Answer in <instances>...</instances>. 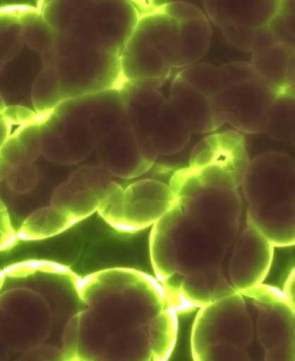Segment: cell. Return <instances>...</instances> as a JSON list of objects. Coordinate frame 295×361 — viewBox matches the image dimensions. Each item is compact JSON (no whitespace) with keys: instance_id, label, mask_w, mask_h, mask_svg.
Returning a JSON list of instances; mask_svg holds the SVG:
<instances>
[{"instance_id":"6da1fadb","label":"cell","mask_w":295,"mask_h":361,"mask_svg":"<svg viewBox=\"0 0 295 361\" xmlns=\"http://www.w3.org/2000/svg\"><path fill=\"white\" fill-rule=\"evenodd\" d=\"M80 308L68 321L71 361H168L178 337V313L152 276L109 268L82 279Z\"/></svg>"},{"instance_id":"7a4b0ae2","label":"cell","mask_w":295,"mask_h":361,"mask_svg":"<svg viewBox=\"0 0 295 361\" xmlns=\"http://www.w3.org/2000/svg\"><path fill=\"white\" fill-rule=\"evenodd\" d=\"M80 279L64 264L29 260L0 278V361H71L68 321L80 308Z\"/></svg>"},{"instance_id":"3957f363","label":"cell","mask_w":295,"mask_h":361,"mask_svg":"<svg viewBox=\"0 0 295 361\" xmlns=\"http://www.w3.org/2000/svg\"><path fill=\"white\" fill-rule=\"evenodd\" d=\"M194 361H265L255 321L237 293L199 310L191 336Z\"/></svg>"},{"instance_id":"277c9868","label":"cell","mask_w":295,"mask_h":361,"mask_svg":"<svg viewBox=\"0 0 295 361\" xmlns=\"http://www.w3.org/2000/svg\"><path fill=\"white\" fill-rule=\"evenodd\" d=\"M162 218L175 243L174 274L161 286L168 298L186 276L222 270L229 247L209 229L183 213L177 200Z\"/></svg>"},{"instance_id":"5b68a950","label":"cell","mask_w":295,"mask_h":361,"mask_svg":"<svg viewBox=\"0 0 295 361\" xmlns=\"http://www.w3.org/2000/svg\"><path fill=\"white\" fill-rule=\"evenodd\" d=\"M175 200L170 185L158 180H140L125 190L113 182L97 212L117 231L134 233L155 226Z\"/></svg>"},{"instance_id":"8992f818","label":"cell","mask_w":295,"mask_h":361,"mask_svg":"<svg viewBox=\"0 0 295 361\" xmlns=\"http://www.w3.org/2000/svg\"><path fill=\"white\" fill-rule=\"evenodd\" d=\"M281 90L260 78L226 88L209 98L215 128L227 123L241 133H263V118Z\"/></svg>"},{"instance_id":"52a82bcc","label":"cell","mask_w":295,"mask_h":361,"mask_svg":"<svg viewBox=\"0 0 295 361\" xmlns=\"http://www.w3.org/2000/svg\"><path fill=\"white\" fill-rule=\"evenodd\" d=\"M119 59L120 56L80 40L71 56H57L56 69L64 99L116 88L121 76Z\"/></svg>"},{"instance_id":"ba28073f","label":"cell","mask_w":295,"mask_h":361,"mask_svg":"<svg viewBox=\"0 0 295 361\" xmlns=\"http://www.w3.org/2000/svg\"><path fill=\"white\" fill-rule=\"evenodd\" d=\"M183 213L205 226L229 247L239 233L241 202L237 190L209 188L187 197H176Z\"/></svg>"},{"instance_id":"9c48e42d","label":"cell","mask_w":295,"mask_h":361,"mask_svg":"<svg viewBox=\"0 0 295 361\" xmlns=\"http://www.w3.org/2000/svg\"><path fill=\"white\" fill-rule=\"evenodd\" d=\"M241 187L250 206L279 200L295 201V159L279 152L255 157Z\"/></svg>"},{"instance_id":"30bf717a","label":"cell","mask_w":295,"mask_h":361,"mask_svg":"<svg viewBox=\"0 0 295 361\" xmlns=\"http://www.w3.org/2000/svg\"><path fill=\"white\" fill-rule=\"evenodd\" d=\"M243 295L255 307L256 336L265 353L295 338V311L284 293L262 284Z\"/></svg>"},{"instance_id":"8fae6325","label":"cell","mask_w":295,"mask_h":361,"mask_svg":"<svg viewBox=\"0 0 295 361\" xmlns=\"http://www.w3.org/2000/svg\"><path fill=\"white\" fill-rule=\"evenodd\" d=\"M273 245L258 229L248 225L234 243L229 260V281L239 293L262 286L274 259Z\"/></svg>"},{"instance_id":"7c38bea8","label":"cell","mask_w":295,"mask_h":361,"mask_svg":"<svg viewBox=\"0 0 295 361\" xmlns=\"http://www.w3.org/2000/svg\"><path fill=\"white\" fill-rule=\"evenodd\" d=\"M95 152L100 166L120 178H134L150 170L140 144L131 129L121 128L97 140Z\"/></svg>"},{"instance_id":"4fadbf2b","label":"cell","mask_w":295,"mask_h":361,"mask_svg":"<svg viewBox=\"0 0 295 361\" xmlns=\"http://www.w3.org/2000/svg\"><path fill=\"white\" fill-rule=\"evenodd\" d=\"M247 225L258 229L275 247L295 245L294 200H279L250 206Z\"/></svg>"},{"instance_id":"5bb4252c","label":"cell","mask_w":295,"mask_h":361,"mask_svg":"<svg viewBox=\"0 0 295 361\" xmlns=\"http://www.w3.org/2000/svg\"><path fill=\"white\" fill-rule=\"evenodd\" d=\"M178 76L208 98L235 84L260 78L251 63L243 61H233L221 67L194 64L183 68Z\"/></svg>"},{"instance_id":"9a60e30c","label":"cell","mask_w":295,"mask_h":361,"mask_svg":"<svg viewBox=\"0 0 295 361\" xmlns=\"http://www.w3.org/2000/svg\"><path fill=\"white\" fill-rule=\"evenodd\" d=\"M207 16L214 24H234L258 29L270 25L279 14L281 1H205Z\"/></svg>"},{"instance_id":"2e32d148","label":"cell","mask_w":295,"mask_h":361,"mask_svg":"<svg viewBox=\"0 0 295 361\" xmlns=\"http://www.w3.org/2000/svg\"><path fill=\"white\" fill-rule=\"evenodd\" d=\"M170 102L193 133H210L215 128L210 99L177 76L172 82Z\"/></svg>"},{"instance_id":"e0dca14e","label":"cell","mask_w":295,"mask_h":361,"mask_svg":"<svg viewBox=\"0 0 295 361\" xmlns=\"http://www.w3.org/2000/svg\"><path fill=\"white\" fill-rule=\"evenodd\" d=\"M191 133L174 106L166 99L151 136L143 141L150 145L158 156H168L181 152L189 143Z\"/></svg>"},{"instance_id":"ac0fdd59","label":"cell","mask_w":295,"mask_h":361,"mask_svg":"<svg viewBox=\"0 0 295 361\" xmlns=\"http://www.w3.org/2000/svg\"><path fill=\"white\" fill-rule=\"evenodd\" d=\"M172 20L156 11L140 16L131 35L126 41L122 54H136L151 49H159L169 40Z\"/></svg>"},{"instance_id":"d6986e66","label":"cell","mask_w":295,"mask_h":361,"mask_svg":"<svg viewBox=\"0 0 295 361\" xmlns=\"http://www.w3.org/2000/svg\"><path fill=\"white\" fill-rule=\"evenodd\" d=\"M76 224L66 211L51 205L30 214L19 229L18 238L25 241L48 239L66 231Z\"/></svg>"},{"instance_id":"ffe728a7","label":"cell","mask_w":295,"mask_h":361,"mask_svg":"<svg viewBox=\"0 0 295 361\" xmlns=\"http://www.w3.org/2000/svg\"><path fill=\"white\" fill-rule=\"evenodd\" d=\"M44 121L62 137L71 165L82 162L95 149L97 137L90 124L65 123L54 113L45 116Z\"/></svg>"},{"instance_id":"44dd1931","label":"cell","mask_w":295,"mask_h":361,"mask_svg":"<svg viewBox=\"0 0 295 361\" xmlns=\"http://www.w3.org/2000/svg\"><path fill=\"white\" fill-rule=\"evenodd\" d=\"M263 133L274 140L292 141L295 134V87L279 91L263 118Z\"/></svg>"},{"instance_id":"7402d4cb","label":"cell","mask_w":295,"mask_h":361,"mask_svg":"<svg viewBox=\"0 0 295 361\" xmlns=\"http://www.w3.org/2000/svg\"><path fill=\"white\" fill-rule=\"evenodd\" d=\"M178 22V21H177ZM212 38L208 18L178 22V48L182 68L194 65L205 55Z\"/></svg>"},{"instance_id":"603a6c76","label":"cell","mask_w":295,"mask_h":361,"mask_svg":"<svg viewBox=\"0 0 295 361\" xmlns=\"http://www.w3.org/2000/svg\"><path fill=\"white\" fill-rule=\"evenodd\" d=\"M119 67L125 82L151 78L166 80L171 68L158 49H148L136 55L122 54Z\"/></svg>"},{"instance_id":"cb8c5ba5","label":"cell","mask_w":295,"mask_h":361,"mask_svg":"<svg viewBox=\"0 0 295 361\" xmlns=\"http://www.w3.org/2000/svg\"><path fill=\"white\" fill-rule=\"evenodd\" d=\"M294 48L292 44L278 42L270 49L253 54L251 65L260 79L283 90L291 53Z\"/></svg>"},{"instance_id":"d4e9b609","label":"cell","mask_w":295,"mask_h":361,"mask_svg":"<svg viewBox=\"0 0 295 361\" xmlns=\"http://www.w3.org/2000/svg\"><path fill=\"white\" fill-rule=\"evenodd\" d=\"M107 189L80 190L72 193L66 184L63 183L54 191L51 205L66 211L78 224L97 212L100 205L107 197Z\"/></svg>"},{"instance_id":"484cf974","label":"cell","mask_w":295,"mask_h":361,"mask_svg":"<svg viewBox=\"0 0 295 361\" xmlns=\"http://www.w3.org/2000/svg\"><path fill=\"white\" fill-rule=\"evenodd\" d=\"M32 99L34 109L42 117L47 116L64 101L62 87L56 68H44L33 83Z\"/></svg>"},{"instance_id":"4316f807","label":"cell","mask_w":295,"mask_h":361,"mask_svg":"<svg viewBox=\"0 0 295 361\" xmlns=\"http://www.w3.org/2000/svg\"><path fill=\"white\" fill-rule=\"evenodd\" d=\"M18 18L25 44L32 51L42 54L54 47L55 32L40 11L23 9Z\"/></svg>"},{"instance_id":"83f0119b","label":"cell","mask_w":295,"mask_h":361,"mask_svg":"<svg viewBox=\"0 0 295 361\" xmlns=\"http://www.w3.org/2000/svg\"><path fill=\"white\" fill-rule=\"evenodd\" d=\"M25 44L18 14L7 10L0 16V61L1 65L13 60Z\"/></svg>"},{"instance_id":"f1b7e54d","label":"cell","mask_w":295,"mask_h":361,"mask_svg":"<svg viewBox=\"0 0 295 361\" xmlns=\"http://www.w3.org/2000/svg\"><path fill=\"white\" fill-rule=\"evenodd\" d=\"M113 182L109 173L100 165H85L73 172L64 183L68 190L74 193L80 190L107 189Z\"/></svg>"},{"instance_id":"f546056e","label":"cell","mask_w":295,"mask_h":361,"mask_svg":"<svg viewBox=\"0 0 295 361\" xmlns=\"http://www.w3.org/2000/svg\"><path fill=\"white\" fill-rule=\"evenodd\" d=\"M53 113L65 123L90 125L94 114V94L64 99Z\"/></svg>"},{"instance_id":"4dcf8cb0","label":"cell","mask_w":295,"mask_h":361,"mask_svg":"<svg viewBox=\"0 0 295 361\" xmlns=\"http://www.w3.org/2000/svg\"><path fill=\"white\" fill-rule=\"evenodd\" d=\"M42 155L52 162L61 165H71L70 156L62 137L47 125L41 122Z\"/></svg>"},{"instance_id":"1f68e13d","label":"cell","mask_w":295,"mask_h":361,"mask_svg":"<svg viewBox=\"0 0 295 361\" xmlns=\"http://www.w3.org/2000/svg\"><path fill=\"white\" fill-rule=\"evenodd\" d=\"M270 27L278 42L295 46V1H281L279 14Z\"/></svg>"},{"instance_id":"d6a6232c","label":"cell","mask_w":295,"mask_h":361,"mask_svg":"<svg viewBox=\"0 0 295 361\" xmlns=\"http://www.w3.org/2000/svg\"><path fill=\"white\" fill-rule=\"evenodd\" d=\"M40 179L37 168L32 164L11 168L6 180V185L16 194H26L35 189Z\"/></svg>"},{"instance_id":"836d02e7","label":"cell","mask_w":295,"mask_h":361,"mask_svg":"<svg viewBox=\"0 0 295 361\" xmlns=\"http://www.w3.org/2000/svg\"><path fill=\"white\" fill-rule=\"evenodd\" d=\"M42 121L43 120L23 125L14 133L24 149L29 164H33L42 155Z\"/></svg>"},{"instance_id":"e575fe53","label":"cell","mask_w":295,"mask_h":361,"mask_svg":"<svg viewBox=\"0 0 295 361\" xmlns=\"http://www.w3.org/2000/svg\"><path fill=\"white\" fill-rule=\"evenodd\" d=\"M218 27L225 40L234 48L243 51L255 53L256 29L234 24H223Z\"/></svg>"},{"instance_id":"d590c367","label":"cell","mask_w":295,"mask_h":361,"mask_svg":"<svg viewBox=\"0 0 295 361\" xmlns=\"http://www.w3.org/2000/svg\"><path fill=\"white\" fill-rule=\"evenodd\" d=\"M167 15L171 20L185 22L205 17L206 15L197 6L185 2H171L164 4L159 10Z\"/></svg>"},{"instance_id":"8d00e7d4","label":"cell","mask_w":295,"mask_h":361,"mask_svg":"<svg viewBox=\"0 0 295 361\" xmlns=\"http://www.w3.org/2000/svg\"><path fill=\"white\" fill-rule=\"evenodd\" d=\"M122 91L126 101L138 106H152L166 101L162 94L158 90H143L125 82Z\"/></svg>"},{"instance_id":"74e56055","label":"cell","mask_w":295,"mask_h":361,"mask_svg":"<svg viewBox=\"0 0 295 361\" xmlns=\"http://www.w3.org/2000/svg\"><path fill=\"white\" fill-rule=\"evenodd\" d=\"M0 160L11 168L29 164L27 156L16 136L13 134L0 147Z\"/></svg>"},{"instance_id":"f35d334b","label":"cell","mask_w":295,"mask_h":361,"mask_svg":"<svg viewBox=\"0 0 295 361\" xmlns=\"http://www.w3.org/2000/svg\"><path fill=\"white\" fill-rule=\"evenodd\" d=\"M1 117L5 118L11 124L15 123L21 126L40 121L37 118V113L21 106H6V109L1 112Z\"/></svg>"},{"instance_id":"ab89813d","label":"cell","mask_w":295,"mask_h":361,"mask_svg":"<svg viewBox=\"0 0 295 361\" xmlns=\"http://www.w3.org/2000/svg\"><path fill=\"white\" fill-rule=\"evenodd\" d=\"M18 234L15 233L11 225L8 213L1 203V250L6 251L16 244Z\"/></svg>"},{"instance_id":"60d3db41","label":"cell","mask_w":295,"mask_h":361,"mask_svg":"<svg viewBox=\"0 0 295 361\" xmlns=\"http://www.w3.org/2000/svg\"><path fill=\"white\" fill-rule=\"evenodd\" d=\"M164 82L166 80L162 78H151L133 80V82H128V83L139 90H158Z\"/></svg>"},{"instance_id":"b9f144b4","label":"cell","mask_w":295,"mask_h":361,"mask_svg":"<svg viewBox=\"0 0 295 361\" xmlns=\"http://www.w3.org/2000/svg\"><path fill=\"white\" fill-rule=\"evenodd\" d=\"M283 293L295 311V267L287 276Z\"/></svg>"},{"instance_id":"7bdbcfd3","label":"cell","mask_w":295,"mask_h":361,"mask_svg":"<svg viewBox=\"0 0 295 361\" xmlns=\"http://www.w3.org/2000/svg\"><path fill=\"white\" fill-rule=\"evenodd\" d=\"M42 63L44 68H56L57 63V54L55 48L52 47L41 54Z\"/></svg>"},{"instance_id":"ee69618b","label":"cell","mask_w":295,"mask_h":361,"mask_svg":"<svg viewBox=\"0 0 295 361\" xmlns=\"http://www.w3.org/2000/svg\"><path fill=\"white\" fill-rule=\"evenodd\" d=\"M295 87V48L291 53L287 67L285 88Z\"/></svg>"},{"instance_id":"f6af8a7d","label":"cell","mask_w":295,"mask_h":361,"mask_svg":"<svg viewBox=\"0 0 295 361\" xmlns=\"http://www.w3.org/2000/svg\"><path fill=\"white\" fill-rule=\"evenodd\" d=\"M11 124L5 118L1 117L0 120V130H1V145L11 137Z\"/></svg>"},{"instance_id":"bcb514c9","label":"cell","mask_w":295,"mask_h":361,"mask_svg":"<svg viewBox=\"0 0 295 361\" xmlns=\"http://www.w3.org/2000/svg\"><path fill=\"white\" fill-rule=\"evenodd\" d=\"M291 142H292L293 147L295 149V134H294L292 141H291Z\"/></svg>"}]
</instances>
